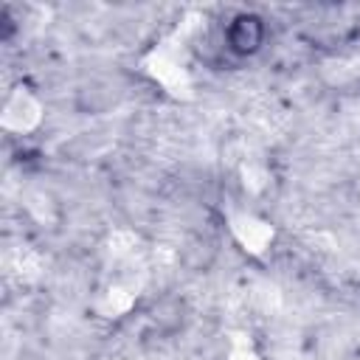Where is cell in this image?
I'll return each instance as SVG.
<instances>
[{
	"label": "cell",
	"mask_w": 360,
	"mask_h": 360,
	"mask_svg": "<svg viewBox=\"0 0 360 360\" xmlns=\"http://www.w3.org/2000/svg\"><path fill=\"white\" fill-rule=\"evenodd\" d=\"M264 37H267V25L253 11H239L225 25V48L233 56H253V53H259L262 45H264Z\"/></svg>",
	"instance_id": "1"
}]
</instances>
